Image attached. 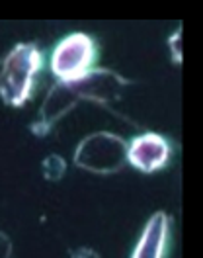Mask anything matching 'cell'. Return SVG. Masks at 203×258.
I'll use <instances>...</instances> for the list:
<instances>
[{
    "mask_svg": "<svg viewBox=\"0 0 203 258\" xmlns=\"http://www.w3.org/2000/svg\"><path fill=\"white\" fill-rule=\"evenodd\" d=\"M71 258H100V254L92 250V248H77V250H73L71 252Z\"/></svg>",
    "mask_w": 203,
    "mask_h": 258,
    "instance_id": "30bf717a",
    "label": "cell"
},
{
    "mask_svg": "<svg viewBox=\"0 0 203 258\" xmlns=\"http://www.w3.org/2000/svg\"><path fill=\"white\" fill-rule=\"evenodd\" d=\"M73 88V94L78 102L88 100L100 106H109L117 102L123 94L125 86L129 82L121 75L108 71V69H92L88 75H84L78 81L69 82Z\"/></svg>",
    "mask_w": 203,
    "mask_h": 258,
    "instance_id": "277c9868",
    "label": "cell"
},
{
    "mask_svg": "<svg viewBox=\"0 0 203 258\" xmlns=\"http://www.w3.org/2000/svg\"><path fill=\"white\" fill-rule=\"evenodd\" d=\"M170 237V219L164 211H156L145 225L131 258H164Z\"/></svg>",
    "mask_w": 203,
    "mask_h": 258,
    "instance_id": "8992f818",
    "label": "cell"
},
{
    "mask_svg": "<svg viewBox=\"0 0 203 258\" xmlns=\"http://www.w3.org/2000/svg\"><path fill=\"white\" fill-rule=\"evenodd\" d=\"M172 149L168 139L158 133L137 135L127 145V162L141 172H156L164 168L170 161Z\"/></svg>",
    "mask_w": 203,
    "mask_h": 258,
    "instance_id": "5b68a950",
    "label": "cell"
},
{
    "mask_svg": "<svg viewBox=\"0 0 203 258\" xmlns=\"http://www.w3.org/2000/svg\"><path fill=\"white\" fill-rule=\"evenodd\" d=\"M12 256V241L6 233L0 231V258H10Z\"/></svg>",
    "mask_w": 203,
    "mask_h": 258,
    "instance_id": "9c48e42d",
    "label": "cell"
},
{
    "mask_svg": "<svg viewBox=\"0 0 203 258\" xmlns=\"http://www.w3.org/2000/svg\"><path fill=\"white\" fill-rule=\"evenodd\" d=\"M41 69V51L35 43H18L0 69V98L8 106H24L33 92Z\"/></svg>",
    "mask_w": 203,
    "mask_h": 258,
    "instance_id": "6da1fadb",
    "label": "cell"
},
{
    "mask_svg": "<svg viewBox=\"0 0 203 258\" xmlns=\"http://www.w3.org/2000/svg\"><path fill=\"white\" fill-rule=\"evenodd\" d=\"M66 172V161L59 155H49L45 161L41 162V174L49 182H59Z\"/></svg>",
    "mask_w": 203,
    "mask_h": 258,
    "instance_id": "52a82bcc",
    "label": "cell"
},
{
    "mask_svg": "<svg viewBox=\"0 0 203 258\" xmlns=\"http://www.w3.org/2000/svg\"><path fill=\"white\" fill-rule=\"evenodd\" d=\"M127 162V143L121 137L98 131L84 137L77 147L75 164L94 174H113Z\"/></svg>",
    "mask_w": 203,
    "mask_h": 258,
    "instance_id": "7a4b0ae2",
    "label": "cell"
},
{
    "mask_svg": "<svg viewBox=\"0 0 203 258\" xmlns=\"http://www.w3.org/2000/svg\"><path fill=\"white\" fill-rule=\"evenodd\" d=\"M96 61V43L86 33H71L53 49L51 71L59 82H73L92 71Z\"/></svg>",
    "mask_w": 203,
    "mask_h": 258,
    "instance_id": "3957f363",
    "label": "cell"
},
{
    "mask_svg": "<svg viewBox=\"0 0 203 258\" xmlns=\"http://www.w3.org/2000/svg\"><path fill=\"white\" fill-rule=\"evenodd\" d=\"M168 47H170L172 59H174L176 63H182V28L176 30L174 35L168 39Z\"/></svg>",
    "mask_w": 203,
    "mask_h": 258,
    "instance_id": "ba28073f",
    "label": "cell"
}]
</instances>
